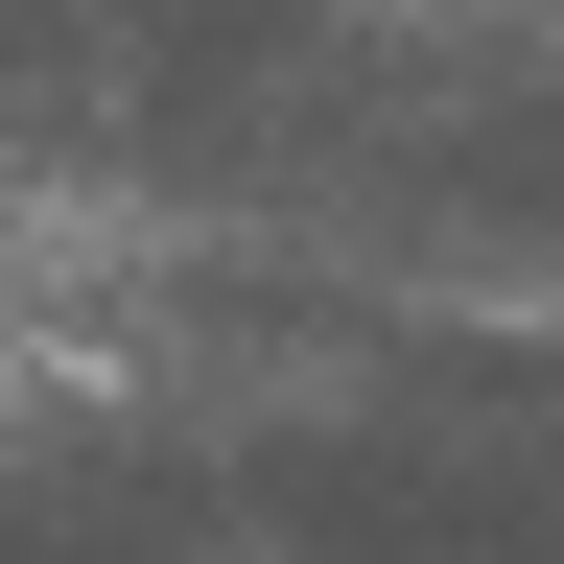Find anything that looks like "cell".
<instances>
[{
    "mask_svg": "<svg viewBox=\"0 0 564 564\" xmlns=\"http://www.w3.org/2000/svg\"><path fill=\"white\" fill-rule=\"evenodd\" d=\"M0 400H24V329H0Z\"/></svg>",
    "mask_w": 564,
    "mask_h": 564,
    "instance_id": "6da1fadb",
    "label": "cell"
}]
</instances>
